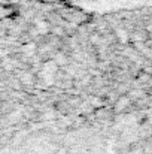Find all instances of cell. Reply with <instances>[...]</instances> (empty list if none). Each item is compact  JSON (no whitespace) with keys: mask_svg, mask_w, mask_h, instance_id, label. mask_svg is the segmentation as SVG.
Returning a JSON list of instances; mask_svg holds the SVG:
<instances>
[{"mask_svg":"<svg viewBox=\"0 0 152 154\" xmlns=\"http://www.w3.org/2000/svg\"><path fill=\"white\" fill-rule=\"evenodd\" d=\"M131 108H134V105H133L131 99H130L127 94L118 97V99L115 100V103H113V112H115V114L127 112V111H130Z\"/></svg>","mask_w":152,"mask_h":154,"instance_id":"6da1fadb","label":"cell"},{"mask_svg":"<svg viewBox=\"0 0 152 154\" xmlns=\"http://www.w3.org/2000/svg\"><path fill=\"white\" fill-rule=\"evenodd\" d=\"M55 108H57L61 114H66V115H69V114L72 112V109H75V108L69 103L67 99H60L58 102L55 103Z\"/></svg>","mask_w":152,"mask_h":154,"instance_id":"7a4b0ae2","label":"cell"}]
</instances>
